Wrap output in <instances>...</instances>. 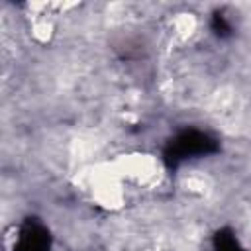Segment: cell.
Here are the masks:
<instances>
[{
    "label": "cell",
    "mask_w": 251,
    "mask_h": 251,
    "mask_svg": "<svg viewBox=\"0 0 251 251\" xmlns=\"http://www.w3.org/2000/svg\"><path fill=\"white\" fill-rule=\"evenodd\" d=\"M14 251H49V233L35 222H25Z\"/></svg>",
    "instance_id": "cell-2"
},
{
    "label": "cell",
    "mask_w": 251,
    "mask_h": 251,
    "mask_svg": "<svg viewBox=\"0 0 251 251\" xmlns=\"http://www.w3.org/2000/svg\"><path fill=\"white\" fill-rule=\"evenodd\" d=\"M212 31L218 37H227L231 33V25H229V22L226 20L224 14H214V18H212Z\"/></svg>",
    "instance_id": "cell-4"
},
{
    "label": "cell",
    "mask_w": 251,
    "mask_h": 251,
    "mask_svg": "<svg viewBox=\"0 0 251 251\" xmlns=\"http://www.w3.org/2000/svg\"><path fill=\"white\" fill-rule=\"evenodd\" d=\"M216 251H243L239 241L229 233V231H220L216 235Z\"/></svg>",
    "instance_id": "cell-3"
},
{
    "label": "cell",
    "mask_w": 251,
    "mask_h": 251,
    "mask_svg": "<svg viewBox=\"0 0 251 251\" xmlns=\"http://www.w3.org/2000/svg\"><path fill=\"white\" fill-rule=\"evenodd\" d=\"M216 151V141L198 129L180 131L165 149V161L169 167H176L186 159H194L200 155H208Z\"/></svg>",
    "instance_id": "cell-1"
}]
</instances>
